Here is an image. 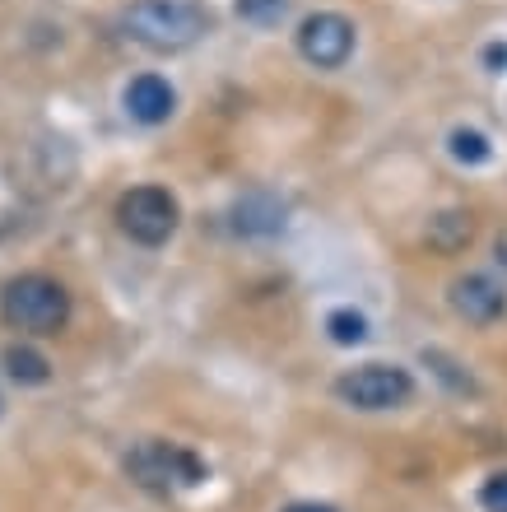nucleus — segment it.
<instances>
[{"label": "nucleus", "mask_w": 507, "mask_h": 512, "mask_svg": "<svg viewBox=\"0 0 507 512\" xmlns=\"http://www.w3.org/2000/svg\"><path fill=\"white\" fill-rule=\"evenodd\" d=\"M126 471H131L135 485L154 489V494H168V489H177V485H201L205 480V466L191 457L187 447L159 443V438L135 443L131 457H126Z\"/></svg>", "instance_id": "3"}, {"label": "nucleus", "mask_w": 507, "mask_h": 512, "mask_svg": "<svg viewBox=\"0 0 507 512\" xmlns=\"http://www.w3.org/2000/svg\"><path fill=\"white\" fill-rule=\"evenodd\" d=\"M484 56H489V66H494V70H503V66H507V47H498V42H494V47H489Z\"/></svg>", "instance_id": "16"}, {"label": "nucleus", "mask_w": 507, "mask_h": 512, "mask_svg": "<svg viewBox=\"0 0 507 512\" xmlns=\"http://www.w3.org/2000/svg\"><path fill=\"white\" fill-rule=\"evenodd\" d=\"M5 373H10L19 387H42V382L52 378V364H47L38 350H28V345H10V350H5Z\"/></svg>", "instance_id": "11"}, {"label": "nucleus", "mask_w": 507, "mask_h": 512, "mask_svg": "<svg viewBox=\"0 0 507 512\" xmlns=\"http://www.w3.org/2000/svg\"><path fill=\"white\" fill-rule=\"evenodd\" d=\"M326 331H331L335 345H359V340L368 336V322H363L354 308H335L331 317H326Z\"/></svg>", "instance_id": "12"}, {"label": "nucleus", "mask_w": 507, "mask_h": 512, "mask_svg": "<svg viewBox=\"0 0 507 512\" xmlns=\"http://www.w3.org/2000/svg\"><path fill=\"white\" fill-rule=\"evenodd\" d=\"M0 317L24 336H56L70 322V294L47 275H19L0 294Z\"/></svg>", "instance_id": "2"}, {"label": "nucleus", "mask_w": 507, "mask_h": 512, "mask_svg": "<svg viewBox=\"0 0 507 512\" xmlns=\"http://www.w3.org/2000/svg\"><path fill=\"white\" fill-rule=\"evenodd\" d=\"M210 10L196 0H135L121 14V28L149 52H187L210 33Z\"/></svg>", "instance_id": "1"}, {"label": "nucleus", "mask_w": 507, "mask_h": 512, "mask_svg": "<svg viewBox=\"0 0 507 512\" xmlns=\"http://www.w3.org/2000/svg\"><path fill=\"white\" fill-rule=\"evenodd\" d=\"M177 219H182V210H177L173 191H163V187H131L117 201L121 233H126L131 243H140V247L168 243V238L177 233Z\"/></svg>", "instance_id": "4"}, {"label": "nucleus", "mask_w": 507, "mask_h": 512, "mask_svg": "<svg viewBox=\"0 0 507 512\" xmlns=\"http://www.w3.org/2000/svg\"><path fill=\"white\" fill-rule=\"evenodd\" d=\"M284 512H335V508H326V503H294V508H284Z\"/></svg>", "instance_id": "17"}, {"label": "nucleus", "mask_w": 507, "mask_h": 512, "mask_svg": "<svg viewBox=\"0 0 507 512\" xmlns=\"http://www.w3.org/2000/svg\"><path fill=\"white\" fill-rule=\"evenodd\" d=\"M298 52H303L307 66L340 70L349 56H354V24L335 10L307 14L303 24H298Z\"/></svg>", "instance_id": "6"}, {"label": "nucleus", "mask_w": 507, "mask_h": 512, "mask_svg": "<svg viewBox=\"0 0 507 512\" xmlns=\"http://www.w3.org/2000/svg\"><path fill=\"white\" fill-rule=\"evenodd\" d=\"M475 238V219L461 215V210H447L428 224V243L438 247V252H461V247Z\"/></svg>", "instance_id": "10"}, {"label": "nucleus", "mask_w": 507, "mask_h": 512, "mask_svg": "<svg viewBox=\"0 0 507 512\" xmlns=\"http://www.w3.org/2000/svg\"><path fill=\"white\" fill-rule=\"evenodd\" d=\"M447 298H452L456 317H466L470 326H489L507 312L503 284H494L489 275H461V280H452V294Z\"/></svg>", "instance_id": "7"}, {"label": "nucleus", "mask_w": 507, "mask_h": 512, "mask_svg": "<svg viewBox=\"0 0 507 512\" xmlns=\"http://www.w3.org/2000/svg\"><path fill=\"white\" fill-rule=\"evenodd\" d=\"M489 154H494V149H489V135H480V131H452V159L484 163Z\"/></svg>", "instance_id": "14"}, {"label": "nucleus", "mask_w": 507, "mask_h": 512, "mask_svg": "<svg viewBox=\"0 0 507 512\" xmlns=\"http://www.w3.org/2000/svg\"><path fill=\"white\" fill-rule=\"evenodd\" d=\"M335 396L354 410H396L414 396V378L396 364H363L335 382Z\"/></svg>", "instance_id": "5"}, {"label": "nucleus", "mask_w": 507, "mask_h": 512, "mask_svg": "<svg viewBox=\"0 0 507 512\" xmlns=\"http://www.w3.org/2000/svg\"><path fill=\"white\" fill-rule=\"evenodd\" d=\"M284 14H289V0H238V19H247L256 28L280 24Z\"/></svg>", "instance_id": "13"}, {"label": "nucleus", "mask_w": 507, "mask_h": 512, "mask_svg": "<svg viewBox=\"0 0 507 512\" xmlns=\"http://www.w3.org/2000/svg\"><path fill=\"white\" fill-rule=\"evenodd\" d=\"M480 508L484 512H507V471H498V475H489V480H484Z\"/></svg>", "instance_id": "15"}, {"label": "nucleus", "mask_w": 507, "mask_h": 512, "mask_svg": "<svg viewBox=\"0 0 507 512\" xmlns=\"http://www.w3.org/2000/svg\"><path fill=\"white\" fill-rule=\"evenodd\" d=\"M173 108H177V94L163 75H135V80L126 84V112H131L135 122L159 126L173 117Z\"/></svg>", "instance_id": "8"}, {"label": "nucleus", "mask_w": 507, "mask_h": 512, "mask_svg": "<svg viewBox=\"0 0 507 512\" xmlns=\"http://www.w3.org/2000/svg\"><path fill=\"white\" fill-rule=\"evenodd\" d=\"M233 229L247 238H266V233L284 229V201H275L270 191H252L233 205Z\"/></svg>", "instance_id": "9"}]
</instances>
